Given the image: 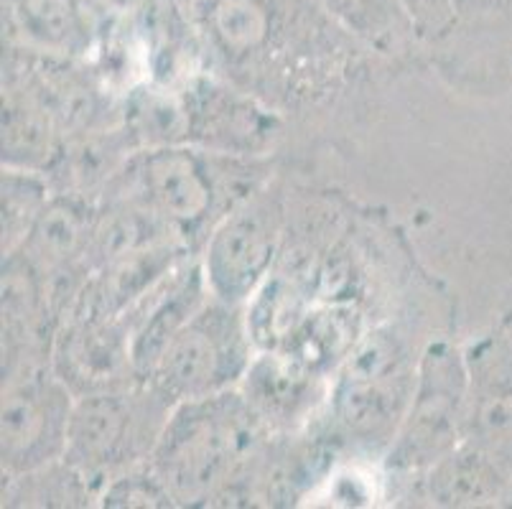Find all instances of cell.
<instances>
[{
    "mask_svg": "<svg viewBox=\"0 0 512 509\" xmlns=\"http://www.w3.org/2000/svg\"><path fill=\"white\" fill-rule=\"evenodd\" d=\"M133 433V403L115 392H97L69 415L64 456L79 469H100L120 459Z\"/></svg>",
    "mask_w": 512,
    "mask_h": 509,
    "instance_id": "7",
    "label": "cell"
},
{
    "mask_svg": "<svg viewBox=\"0 0 512 509\" xmlns=\"http://www.w3.org/2000/svg\"><path fill=\"white\" fill-rule=\"evenodd\" d=\"M462 364L446 347H431L423 362V380L418 390L411 426L398 446L403 464L413 466L434 461L449 448L454 436V410L462 395Z\"/></svg>",
    "mask_w": 512,
    "mask_h": 509,
    "instance_id": "6",
    "label": "cell"
},
{
    "mask_svg": "<svg viewBox=\"0 0 512 509\" xmlns=\"http://www.w3.org/2000/svg\"><path fill=\"white\" fill-rule=\"evenodd\" d=\"M3 380V461L18 471L39 469L67 448L72 415L67 387L26 359Z\"/></svg>",
    "mask_w": 512,
    "mask_h": 509,
    "instance_id": "4",
    "label": "cell"
},
{
    "mask_svg": "<svg viewBox=\"0 0 512 509\" xmlns=\"http://www.w3.org/2000/svg\"><path fill=\"white\" fill-rule=\"evenodd\" d=\"M41 319V291L36 265L29 258L11 255L3 268V375L21 359L23 344L29 342Z\"/></svg>",
    "mask_w": 512,
    "mask_h": 509,
    "instance_id": "14",
    "label": "cell"
},
{
    "mask_svg": "<svg viewBox=\"0 0 512 509\" xmlns=\"http://www.w3.org/2000/svg\"><path fill=\"white\" fill-rule=\"evenodd\" d=\"M92 235H95V245L102 252V258L118 260L141 250V245L146 242V224L141 222L138 214L118 212L107 217L100 227H95Z\"/></svg>",
    "mask_w": 512,
    "mask_h": 509,
    "instance_id": "24",
    "label": "cell"
},
{
    "mask_svg": "<svg viewBox=\"0 0 512 509\" xmlns=\"http://www.w3.org/2000/svg\"><path fill=\"white\" fill-rule=\"evenodd\" d=\"M87 235H90V217L85 209L64 199L44 204L34 227L23 240L26 258L34 265L57 268L87 245Z\"/></svg>",
    "mask_w": 512,
    "mask_h": 509,
    "instance_id": "16",
    "label": "cell"
},
{
    "mask_svg": "<svg viewBox=\"0 0 512 509\" xmlns=\"http://www.w3.org/2000/svg\"><path fill=\"white\" fill-rule=\"evenodd\" d=\"M143 191L161 217L176 224H194L212 204V184L202 163L186 151L164 148L143 163Z\"/></svg>",
    "mask_w": 512,
    "mask_h": 509,
    "instance_id": "8",
    "label": "cell"
},
{
    "mask_svg": "<svg viewBox=\"0 0 512 509\" xmlns=\"http://www.w3.org/2000/svg\"><path fill=\"white\" fill-rule=\"evenodd\" d=\"M413 392L408 352L398 336L385 329L360 336L344 359L334 392V410L347 431L357 436H383L406 410Z\"/></svg>",
    "mask_w": 512,
    "mask_h": 509,
    "instance_id": "2",
    "label": "cell"
},
{
    "mask_svg": "<svg viewBox=\"0 0 512 509\" xmlns=\"http://www.w3.org/2000/svg\"><path fill=\"white\" fill-rule=\"evenodd\" d=\"M510 479L512 471L505 469L502 456L467 448V451L451 454L436 466L431 476V492L444 504L469 507V504H484L502 497Z\"/></svg>",
    "mask_w": 512,
    "mask_h": 509,
    "instance_id": "11",
    "label": "cell"
},
{
    "mask_svg": "<svg viewBox=\"0 0 512 509\" xmlns=\"http://www.w3.org/2000/svg\"><path fill=\"white\" fill-rule=\"evenodd\" d=\"M260 441V413L235 395L186 400L166 423L156 469L179 497L199 499L220 487Z\"/></svg>",
    "mask_w": 512,
    "mask_h": 509,
    "instance_id": "1",
    "label": "cell"
},
{
    "mask_svg": "<svg viewBox=\"0 0 512 509\" xmlns=\"http://www.w3.org/2000/svg\"><path fill=\"white\" fill-rule=\"evenodd\" d=\"M166 499L169 494L158 487V482H148V479H120L105 494V504L110 507H158V504H166Z\"/></svg>",
    "mask_w": 512,
    "mask_h": 509,
    "instance_id": "25",
    "label": "cell"
},
{
    "mask_svg": "<svg viewBox=\"0 0 512 509\" xmlns=\"http://www.w3.org/2000/svg\"><path fill=\"white\" fill-rule=\"evenodd\" d=\"M128 364H133L130 347L105 316H85L64 334L59 347L64 380H74L82 387L110 385L128 370Z\"/></svg>",
    "mask_w": 512,
    "mask_h": 509,
    "instance_id": "9",
    "label": "cell"
},
{
    "mask_svg": "<svg viewBox=\"0 0 512 509\" xmlns=\"http://www.w3.org/2000/svg\"><path fill=\"white\" fill-rule=\"evenodd\" d=\"M301 288L286 275H273L253 293L248 311V334L265 352H281L304 319Z\"/></svg>",
    "mask_w": 512,
    "mask_h": 509,
    "instance_id": "15",
    "label": "cell"
},
{
    "mask_svg": "<svg viewBox=\"0 0 512 509\" xmlns=\"http://www.w3.org/2000/svg\"><path fill=\"white\" fill-rule=\"evenodd\" d=\"M357 342H360V314L355 308L324 306L304 314L281 352L296 359L311 375H319L339 359H347Z\"/></svg>",
    "mask_w": 512,
    "mask_h": 509,
    "instance_id": "10",
    "label": "cell"
},
{
    "mask_svg": "<svg viewBox=\"0 0 512 509\" xmlns=\"http://www.w3.org/2000/svg\"><path fill=\"white\" fill-rule=\"evenodd\" d=\"M202 308V275L192 270L181 283H176L141 324L130 344V359L136 370H156L158 359L164 357L166 347L174 342V336L194 319Z\"/></svg>",
    "mask_w": 512,
    "mask_h": 509,
    "instance_id": "12",
    "label": "cell"
},
{
    "mask_svg": "<svg viewBox=\"0 0 512 509\" xmlns=\"http://www.w3.org/2000/svg\"><path fill=\"white\" fill-rule=\"evenodd\" d=\"M245 367L248 344L240 319L227 306H207L174 336L153 372L164 395L197 400L222 390Z\"/></svg>",
    "mask_w": 512,
    "mask_h": 509,
    "instance_id": "3",
    "label": "cell"
},
{
    "mask_svg": "<svg viewBox=\"0 0 512 509\" xmlns=\"http://www.w3.org/2000/svg\"><path fill=\"white\" fill-rule=\"evenodd\" d=\"M278 242V217L271 207L237 209L214 232L207 252L209 286L222 303L245 301L260 286Z\"/></svg>",
    "mask_w": 512,
    "mask_h": 509,
    "instance_id": "5",
    "label": "cell"
},
{
    "mask_svg": "<svg viewBox=\"0 0 512 509\" xmlns=\"http://www.w3.org/2000/svg\"><path fill=\"white\" fill-rule=\"evenodd\" d=\"M194 115L202 120L204 130H209L214 138H225V146L237 143L240 138H245L250 143V135L258 133L260 125L258 115L250 107L237 105L227 92L217 90L204 92L202 102H199Z\"/></svg>",
    "mask_w": 512,
    "mask_h": 509,
    "instance_id": "21",
    "label": "cell"
},
{
    "mask_svg": "<svg viewBox=\"0 0 512 509\" xmlns=\"http://www.w3.org/2000/svg\"><path fill=\"white\" fill-rule=\"evenodd\" d=\"M54 151L49 115L44 107L8 95L3 102V158L11 166H36Z\"/></svg>",
    "mask_w": 512,
    "mask_h": 509,
    "instance_id": "17",
    "label": "cell"
},
{
    "mask_svg": "<svg viewBox=\"0 0 512 509\" xmlns=\"http://www.w3.org/2000/svg\"><path fill=\"white\" fill-rule=\"evenodd\" d=\"M11 8L21 26L44 44H69L77 36L72 0H11Z\"/></svg>",
    "mask_w": 512,
    "mask_h": 509,
    "instance_id": "20",
    "label": "cell"
},
{
    "mask_svg": "<svg viewBox=\"0 0 512 509\" xmlns=\"http://www.w3.org/2000/svg\"><path fill=\"white\" fill-rule=\"evenodd\" d=\"M39 90L44 97V110L46 105L51 107V115H59L64 123H82V120L90 118L92 110V97L87 87L77 82L72 74H67L64 69H57V74L51 69L39 72Z\"/></svg>",
    "mask_w": 512,
    "mask_h": 509,
    "instance_id": "22",
    "label": "cell"
},
{
    "mask_svg": "<svg viewBox=\"0 0 512 509\" xmlns=\"http://www.w3.org/2000/svg\"><path fill=\"white\" fill-rule=\"evenodd\" d=\"M311 377L314 375L286 352L263 354L248 367V403L268 418H291L306 403Z\"/></svg>",
    "mask_w": 512,
    "mask_h": 509,
    "instance_id": "13",
    "label": "cell"
},
{
    "mask_svg": "<svg viewBox=\"0 0 512 509\" xmlns=\"http://www.w3.org/2000/svg\"><path fill=\"white\" fill-rule=\"evenodd\" d=\"M44 204V189L34 176L16 171L3 176V245L8 255L23 235H29Z\"/></svg>",
    "mask_w": 512,
    "mask_h": 509,
    "instance_id": "19",
    "label": "cell"
},
{
    "mask_svg": "<svg viewBox=\"0 0 512 509\" xmlns=\"http://www.w3.org/2000/svg\"><path fill=\"white\" fill-rule=\"evenodd\" d=\"M107 3H110V6H115V8H130L133 3H138V0H107Z\"/></svg>",
    "mask_w": 512,
    "mask_h": 509,
    "instance_id": "26",
    "label": "cell"
},
{
    "mask_svg": "<svg viewBox=\"0 0 512 509\" xmlns=\"http://www.w3.org/2000/svg\"><path fill=\"white\" fill-rule=\"evenodd\" d=\"M136 118L148 138L164 140V143L181 138V135L189 133V128H192V118H189L186 107L176 105L169 97L158 95H148L138 102Z\"/></svg>",
    "mask_w": 512,
    "mask_h": 509,
    "instance_id": "23",
    "label": "cell"
},
{
    "mask_svg": "<svg viewBox=\"0 0 512 509\" xmlns=\"http://www.w3.org/2000/svg\"><path fill=\"white\" fill-rule=\"evenodd\" d=\"M212 26L227 49L250 51L268 36V13L258 0H217Z\"/></svg>",
    "mask_w": 512,
    "mask_h": 509,
    "instance_id": "18",
    "label": "cell"
}]
</instances>
